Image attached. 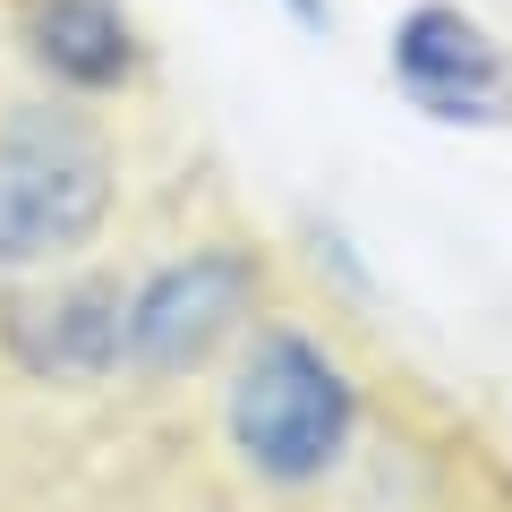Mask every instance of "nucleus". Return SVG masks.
<instances>
[{
	"instance_id": "f257e3e1",
	"label": "nucleus",
	"mask_w": 512,
	"mask_h": 512,
	"mask_svg": "<svg viewBox=\"0 0 512 512\" xmlns=\"http://www.w3.org/2000/svg\"><path fill=\"white\" fill-rule=\"evenodd\" d=\"M120 205V154L69 103H0V274H52L103 239Z\"/></svg>"
},
{
	"instance_id": "f03ea898",
	"label": "nucleus",
	"mask_w": 512,
	"mask_h": 512,
	"mask_svg": "<svg viewBox=\"0 0 512 512\" xmlns=\"http://www.w3.org/2000/svg\"><path fill=\"white\" fill-rule=\"evenodd\" d=\"M222 427L231 453L248 461L265 487H316L350 461L359 436V384L316 333L265 325L239 359L231 393H222Z\"/></svg>"
},
{
	"instance_id": "7ed1b4c3",
	"label": "nucleus",
	"mask_w": 512,
	"mask_h": 512,
	"mask_svg": "<svg viewBox=\"0 0 512 512\" xmlns=\"http://www.w3.org/2000/svg\"><path fill=\"white\" fill-rule=\"evenodd\" d=\"M256 299H265V265L239 239H205V248H188V256H171V265L128 282L120 367L146 376V384L188 376V367H205L256 316Z\"/></svg>"
},
{
	"instance_id": "20e7f679",
	"label": "nucleus",
	"mask_w": 512,
	"mask_h": 512,
	"mask_svg": "<svg viewBox=\"0 0 512 512\" xmlns=\"http://www.w3.org/2000/svg\"><path fill=\"white\" fill-rule=\"evenodd\" d=\"M384 69L444 128H504L512 120V52L461 0H410L402 18H393Z\"/></svg>"
},
{
	"instance_id": "39448f33",
	"label": "nucleus",
	"mask_w": 512,
	"mask_h": 512,
	"mask_svg": "<svg viewBox=\"0 0 512 512\" xmlns=\"http://www.w3.org/2000/svg\"><path fill=\"white\" fill-rule=\"evenodd\" d=\"M120 308H128V282H111V274L18 291L0 308V350L35 384H103L120 367Z\"/></svg>"
},
{
	"instance_id": "423d86ee",
	"label": "nucleus",
	"mask_w": 512,
	"mask_h": 512,
	"mask_svg": "<svg viewBox=\"0 0 512 512\" xmlns=\"http://www.w3.org/2000/svg\"><path fill=\"white\" fill-rule=\"evenodd\" d=\"M26 60L52 77V94L103 103L146 69V43H137L128 0H35L26 9Z\"/></svg>"
},
{
	"instance_id": "0eeeda50",
	"label": "nucleus",
	"mask_w": 512,
	"mask_h": 512,
	"mask_svg": "<svg viewBox=\"0 0 512 512\" xmlns=\"http://www.w3.org/2000/svg\"><path fill=\"white\" fill-rule=\"evenodd\" d=\"M282 9H291L299 26H325V0H282Z\"/></svg>"
}]
</instances>
